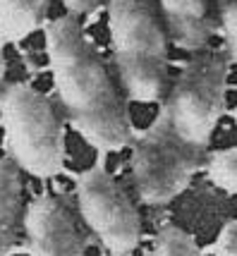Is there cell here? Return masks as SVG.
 <instances>
[{
  "instance_id": "obj_1",
  "label": "cell",
  "mask_w": 237,
  "mask_h": 256,
  "mask_svg": "<svg viewBox=\"0 0 237 256\" xmlns=\"http://www.w3.org/2000/svg\"><path fill=\"white\" fill-rule=\"evenodd\" d=\"M44 36L53 86L82 139L94 146L98 156L132 144L136 132L127 103L77 17L62 14L48 20Z\"/></svg>"
},
{
  "instance_id": "obj_2",
  "label": "cell",
  "mask_w": 237,
  "mask_h": 256,
  "mask_svg": "<svg viewBox=\"0 0 237 256\" xmlns=\"http://www.w3.org/2000/svg\"><path fill=\"white\" fill-rule=\"evenodd\" d=\"M108 29L124 96L158 103L168 86L170 53L154 0H108Z\"/></svg>"
},
{
  "instance_id": "obj_3",
  "label": "cell",
  "mask_w": 237,
  "mask_h": 256,
  "mask_svg": "<svg viewBox=\"0 0 237 256\" xmlns=\"http://www.w3.org/2000/svg\"><path fill=\"white\" fill-rule=\"evenodd\" d=\"M230 65V56L220 48L192 53L180 65L156 115L178 142L194 151L206 154L226 112Z\"/></svg>"
},
{
  "instance_id": "obj_4",
  "label": "cell",
  "mask_w": 237,
  "mask_h": 256,
  "mask_svg": "<svg viewBox=\"0 0 237 256\" xmlns=\"http://www.w3.org/2000/svg\"><path fill=\"white\" fill-rule=\"evenodd\" d=\"M5 158L32 178L50 180L65 170V130L50 98L24 82L0 86Z\"/></svg>"
},
{
  "instance_id": "obj_5",
  "label": "cell",
  "mask_w": 237,
  "mask_h": 256,
  "mask_svg": "<svg viewBox=\"0 0 237 256\" xmlns=\"http://www.w3.org/2000/svg\"><path fill=\"white\" fill-rule=\"evenodd\" d=\"M206 154L178 142L168 127L154 120L132 139V187L146 206H163L178 199L204 168Z\"/></svg>"
},
{
  "instance_id": "obj_6",
  "label": "cell",
  "mask_w": 237,
  "mask_h": 256,
  "mask_svg": "<svg viewBox=\"0 0 237 256\" xmlns=\"http://www.w3.org/2000/svg\"><path fill=\"white\" fill-rule=\"evenodd\" d=\"M77 206L84 223L110 256H130L142 244V216L103 156L77 175Z\"/></svg>"
},
{
  "instance_id": "obj_7",
  "label": "cell",
  "mask_w": 237,
  "mask_h": 256,
  "mask_svg": "<svg viewBox=\"0 0 237 256\" xmlns=\"http://www.w3.org/2000/svg\"><path fill=\"white\" fill-rule=\"evenodd\" d=\"M26 252L32 256H86L68 206L53 194H38L22 216Z\"/></svg>"
},
{
  "instance_id": "obj_8",
  "label": "cell",
  "mask_w": 237,
  "mask_h": 256,
  "mask_svg": "<svg viewBox=\"0 0 237 256\" xmlns=\"http://www.w3.org/2000/svg\"><path fill=\"white\" fill-rule=\"evenodd\" d=\"M158 10L168 26L166 34L180 50H206L218 34V24L208 12V0H158Z\"/></svg>"
},
{
  "instance_id": "obj_9",
  "label": "cell",
  "mask_w": 237,
  "mask_h": 256,
  "mask_svg": "<svg viewBox=\"0 0 237 256\" xmlns=\"http://www.w3.org/2000/svg\"><path fill=\"white\" fill-rule=\"evenodd\" d=\"M22 220V175L10 158H0V256L22 252L17 242Z\"/></svg>"
},
{
  "instance_id": "obj_10",
  "label": "cell",
  "mask_w": 237,
  "mask_h": 256,
  "mask_svg": "<svg viewBox=\"0 0 237 256\" xmlns=\"http://www.w3.org/2000/svg\"><path fill=\"white\" fill-rule=\"evenodd\" d=\"M53 0H0V44H17L46 26Z\"/></svg>"
},
{
  "instance_id": "obj_11",
  "label": "cell",
  "mask_w": 237,
  "mask_h": 256,
  "mask_svg": "<svg viewBox=\"0 0 237 256\" xmlns=\"http://www.w3.org/2000/svg\"><path fill=\"white\" fill-rule=\"evenodd\" d=\"M204 170L216 190L237 196V146L211 151L204 160Z\"/></svg>"
},
{
  "instance_id": "obj_12",
  "label": "cell",
  "mask_w": 237,
  "mask_h": 256,
  "mask_svg": "<svg viewBox=\"0 0 237 256\" xmlns=\"http://www.w3.org/2000/svg\"><path fill=\"white\" fill-rule=\"evenodd\" d=\"M154 256H204V252L187 230H182L172 223H166L156 232Z\"/></svg>"
},
{
  "instance_id": "obj_13",
  "label": "cell",
  "mask_w": 237,
  "mask_h": 256,
  "mask_svg": "<svg viewBox=\"0 0 237 256\" xmlns=\"http://www.w3.org/2000/svg\"><path fill=\"white\" fill-rule=\"evenodd\" d=\"M218 14V34L226 41V53L237 65V0H214Z\"/></svg>"
},
{
  "instance_id": "obj_14",
  "label": "cell",
  "mask_w": 237,
  "mask_h": 256,
  "mask_svg": "<svg viewBox=\"0 0 237 256\" xmlns=\"http://www.w3.org/2000/svg\"><path fill=\"white\" fill-rule=\"evenodd\" d=\"M211 256H237V220H230L220 228L214 244L208 246Z\"/></svg>"
},
{
  "instance_id": "obj_15",
  "label": "cell",
  "mask_w": 237,
  "mask_h": 256,
  "mask_svg": "<svg viewBox=\"0 0 237 256\" xmlns=\"http://www.w3.org/2000/svg\"><path fill=\"white\" fill-rule=\"evenodd\" d=\"M103 0H62L68 14L72 17H79V14H94V12L101 8Z\"/></svg>"
},
{
  "instance_id": "obj_16",
  "label": "cell",
  "mask_w": 237,
  "mask_h": 256,
  "mask_svg": "<svg viewBox=\"0 0 237 256\" xmlns=\"http://www.w3.org/2000/svg\"><path fill=\"white\" fill-rule=\"evenodd\" d=\"M5 72H8V62H5V56H2V50H0V84H2V79H5Z\"/></svg>"
},
{
  "instance_id": "obj_17",
  "label": "cell",
  "mask_w": 237,
  "mask_h": 256,
  "mask_svg": "<svg viewBox=\"0 0 237 256\" xmlns=\"http://www.w3.org/2000/svg\"><path fill=\"white\" fill-rule=\"evenodd\" d=\"M232 120H235V124H237V106H235V110H232Z\"/></svg>"
}]
</instances>
